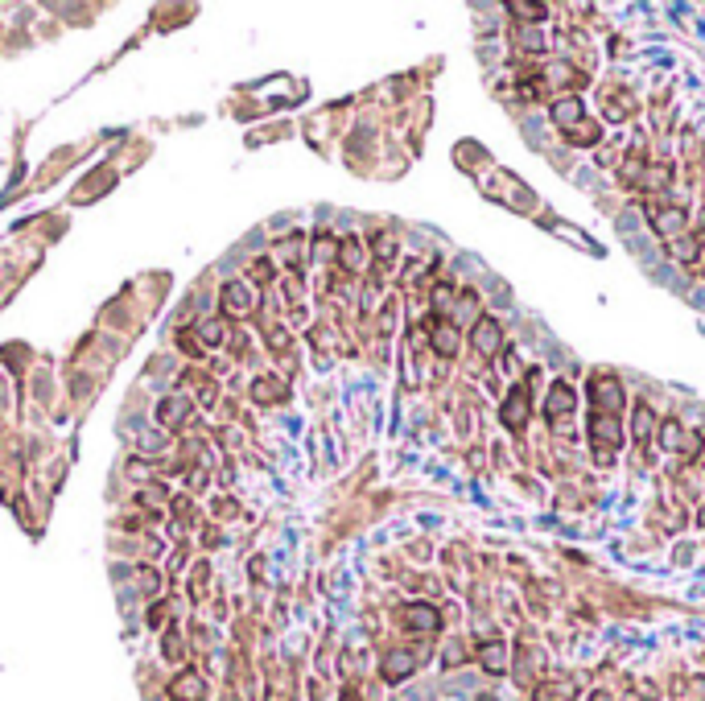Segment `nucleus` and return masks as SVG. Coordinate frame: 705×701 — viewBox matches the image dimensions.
<instances>
[{
  "label": "nucleus",
  "mask_w": 705,
  "mask_h": 701,
  "mask_svg": "<svg viewBox=\"0 0 705 701\" xmlns=\"http://www.w3.org/2000/svg\"><path fill=\"white\" fill-rule=\"evenodd\" d=\"M619 438H623V433H619V421L607 417V413H598V417H594V446H598V450H615Z\"/></svg>",
  "instance_id": "1"
},
{
  "label": "nucleus",
  "mask_w": 705,
  "mask_h": 701,
  "mask_svg": "<svg viewBox=\"0 0 705 701\" xmlns=\"http://www.w3.org/2000/svg\"><path fill=\"white\" fill-rule=\"evenodd\" d=\"M475 347H479L483 355H491V351H499V326H495L491 318H483V322L475 326Z\"/></svg>",
  "instance_id": "2"
},
{
  "label": "nucleus",
  "mask_w": 705,
  "mask_h": 701,
  "mask_svg": "<svg viewBox=\"0 0 705 701\" xmlns=\"http://www.w3.org/2000/svg\"><path fill=\"white\" fill-rule=\"evenodd\" d=\"M503 421H508L512 429H520V425L528 421V392H524V388H520V392H516V396L503 405Z\"/></svg>",
  "instance_id": "3"
},
{
  "label": "nucleus",
  "mask_w": 705,
  "mask_h": 701,
  "mask_svg": "<svg viewBox=\"0 0 705 701\" xmlns=\"http://www.w3.org/2000/svg\"><path fill=\"white\" fill-rule=\"evenodd\" d=\"M594 400H598V409H607L611 405V413L623 405V392H619V384L615 380H594Z\"/></svg>",
  "instance_id": "4"
},
{
  "label": "nucleus",
  "mask_w": 705,
  "mask_h": 701,
  "mask_svg": "<svg viewBox=\"0 0 705 701\" xmlns=\"http://www.w3.org/2000/svg\"><path fill=\"white\" fill-rule=\"evenodd\" d=\"M553 120H557V124H565V128H574V124L582 120V103H578V99H561V103H553Z\"/></svg>",
  "instance_id": "5"
},
{
  "label": "nucleus",
  "mask_w": 705,
  "mask_h": 701,
  "mask_svg": "<svg viewBox=\"0 0 705 701\" xmlns=\"http://www.w3.org/2000/svg\"><path fill=\"white\" fill-rule=\"evenodd\" d=\"M681 211H660L656 215V231H664V235H673V231H681Z\"/></svg>",
  "instance_id": "6"
},
{
  "label": "nucleus",
  "mask_w": 705,
  "mask_h": 701,
  "mask_svg": "<svg viewBox=\"0 0 705 701\" xmlns=\"http://www.w3.org/2000/svg\"><path fill=\"white\" fill-rule=\"evenodd\" d=\"M570 405H574V392H570L565 384H557V388H553V396H549V413H565Z\"/></svg>",
  "instance_id": "7"
},
{
  "label": "nucleus",
  "mask_w": 705,
  "mask_h": 701,
  "mask_svg": "<svg viewBox=\"0 0 705 701\" xmlns=\"http://www.w3.org/2000/svg\"><path fill=\"white\" fill-rule=\"evenodd\" d=\"M677 438H681V429L677 425H664V446H677Z\"/></svg>",
  "instance_id": "8"
}]
</instances>
